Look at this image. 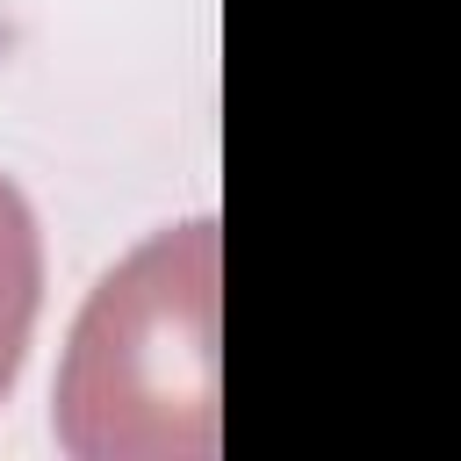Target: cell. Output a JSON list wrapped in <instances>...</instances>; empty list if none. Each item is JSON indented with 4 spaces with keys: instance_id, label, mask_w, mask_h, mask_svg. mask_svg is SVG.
I'll return each instance as SVG.
<instances>
[{
    "instance_id": "cell-1",
    "label": "cell",
    "mask_w": 461,
    "mask_h": 461,
    "mask_svg": "<svg viewBox=\"0 0 461 461\" xmlns=\"http://www.w3.org/2000/svg\"><path fill=\"white\" fill-rule=\"evenodd\" d=\"M72 461L216 454V223H173L108 267L72 324L58 403Z\"/></svg>"
},
{
    "instance_id": "cell-2",
    "label": "cell",
    "mask_w": 461,
    "mask_h": 461,
    "mask_svg": "<svg viewBox=\"0 0 461 461\" xmlns=\"http://www.w3.org/2000/svg\"><path fill=\"white\" fill-rule=\"evenodd\" d=\"M36 310H43V230H36V209L22 202V187L0 173V396L22 375Z\"/></svg>"
}]
</instances>
